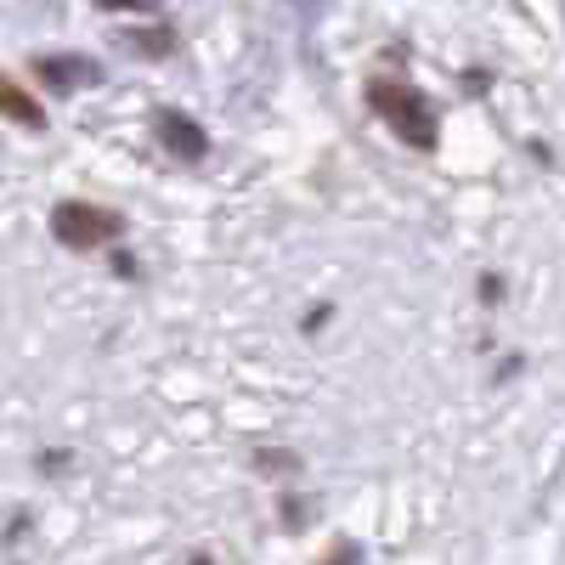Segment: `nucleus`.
Segmentation results:
<instances>
[{
  "instance_id": "obj_7",
  "label": "nucleus",
  "mask_w": 565,
  "mask_h": 565,
  "mask_svg": "<svg viewBox=\"0 0 565 565\" xmlns=\"http://www.w3.org/2000/svg\"><path fill=\"white\" fill-rule=\"evenodd\" d=\"M103 12H159L164 0H97Z\"/></svg>"
},
{
  "instance_id": "obj_6",
  "label": "nucleus",
  "mask_w": 565,
  "mask_h": 565,
  "mask_svg": "<svg viewBox=\"0 0 565 565\" xmlns=\"http://www.w3.org/2000/svg\"><path fill=\"white\" fill-rule=\"evenodd\" d=\"M125 45H130V52H148V57H164L170 52V34L164 29H130Z\"/></svg>"
},
{
  "instance_id": "obj_5",
  "label": "nucleus",
  "mask_w": 565,
  "mask_h": 565,
  "mask_svg": "<svg viewBox=\"0 0 565 565\" xmlns=\"http://www.w3.org/2000/svg\"><path fill=\"white\" fill-rule=\"evenodd\" d=\"M0 103H7V119H12V125H23V130H40V125H45L40 103L29 97V90H23L18 79H7V90H0Z\"/></svg>"
},
{
  "instance_id": "obj_4",
  "label": "nucleus",
  "mask_w": 565,
  "mask_h": 565,
  "mask_svg": "<svg viewBox=\"0 0 565 565\" xmlns=\"http://www.w3.org/2000/svg\"><path fill=\"white\" fill-rule=\"evenodd\" d=\"M34 74L52 85V90H79V85H97L103 79V68L90 63V57H40Z\"/></svg>"
},
{
  "instance_id": "obj_1",
  "label": "nucleus",
  "mask_w": 565,
  "mask_h": 565,
  "mask_svg": "<svg viewBox=\"0 0 565 565\" xmlns=\"http://www.w3.org/2000/svg\"><path fill=\"white\" fill-rule=\"evenodd\" d=\"M367 103H373V114H380V119L407 141V148L430 153L436 141H441L436 103L424 97V90H413V85H402V79H373V85H367Z\"/></svg>"
},
{
  "instance_id": "obj_2",
  "label": "nucleus",
  "mask_w": 565,
  "mask_h": 565,
  "mask_svg": "<svg viewBox=\"0 0 565 565\" xmlns=\"http://www.w3.org/2000/svg\"><path fill=\"white\" fill-rule=\"evenodd\" d=\"M125 232V221L114 215V210H97V204H79V199H63L57 210H52V238L63 244V249H103V244H114Z\"/></svg>"
},
{
  "instance_id": "obj_3",
  "label": "nucleus",
  "mask_w": 565,
  "mask_h": 565,
  "mask_svg": "<svg viewBox=\"0 0 565 565\" xmlns=\"http://www.w3.org/2000/svg\"><path fill=\"white\" fill-rule=\"evenodd\" d=\"M159 141H164L181 164H199V159L210 153V136L186 119V114H159Z\"/></svg>"
}]
</instances>
